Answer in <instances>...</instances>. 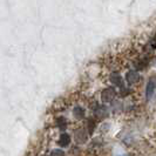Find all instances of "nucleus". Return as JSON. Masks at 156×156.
Masks as SVG:
<instances>
[{"mask_svg":"<svg viewBox=\"0 0 156 156\" xmlns=\"http://www.w3.org/2000/svg\"><path fill=\"white\" fill-rule=\"evenodd\" d=\"M116 96V90L113 88V87H108L106 89H103V92L101 94V100L105 103L107 102H112Z\"/></svg>","mask_w":156,"mask_h":156,"instance_id":"1","label":"nucleus"},{"mask_svg":"<svg viewBox=\"0 0 156 156\" xmlns=\"http://www.w3.org/2000/svg\"><path fill=\"white\" fill-rule=\"evenodd\" d=\"M156 89V79L151 78L149 80V82L147 83V87H146V96L147 99H150L153 96V94L155 93Z\"/></svg>","mask_w":156,"mask_h":156,"instance_id":"2","label":"nucleus"},{"mask_svg":"<svg viewBox=\"0 0 156 156\" xmlns=\"http://www.w3.org/2000/svg\"><path fill=\"white\" fill-rule=\"evenodd\" d=\"M126 79H127V82H129V83H136L137 81H139V79H140V75H139V73L136 72V70H129L127 74H126Z\"/></svg>","mask_w":156,"mask_h":156,"instance_id":"3","label":"nucleus"},{"mask_svg":"<svg viewBox=\"0 0 156 156\" xmlns=\"http://www.w3.org/2000/svg\"><path fill=\"white\" fill-rule=\"evenodd\" d=\"M110 81L114 83V85H116V86H120L122 87L123 86V80L121 78V75H120V73H116V72H114V73H112L110 74Z\"/></svg>","mask_w":156,"mask_h":156,"instance_id":"4","label":"nucleus"},{"mask_svg":"<svg viewBox=\"0 0 156 156\" xmlns=\"http://www.w3.org/2000/svg\"><path fill=\"white\" fill-rule=\"evenodd\" d=\"M87 140V134L83 129H79L75 132V141L78 143H85Z\"/></svg>","mask_w":156,"mask_h":156,"instance_id":"5","label":"nucleus"},{"mask_svg":"<svg viewBox=\"0 0 156 156\" xmlns=\"http://www.w3.org/2000/svg\"><path fill=\"white\" fill-rule=\"evenodd\" d=\"M108 108L106 107V106H100V107H98L96 110H95V115L99 117V119H102V117H106L108 115Z\"/></svg>","mask_w":156,"mask_h":156,"instance_id":"6","label":"nucleus"},{"mask_svg":"<svg viewBox=\"0 0 156 156\" xmlns=\"http://www.w3.org/2000/svg\"><path fill=\"white\" fill-rule=\"evenodd\" d=\"M73 115H74L75 119L81 120V119H83V117H85V109H83V108H81V107H75L74 110H73Z\"/></svg>","mask_w":156,"mask_h":156,"instance_id":"7","label":"nucleus"},{"mask_svg":"<svg viewBox=\"0 0 156 156\" xmlns=\"http://www.w3.org/2000/svg\"><path fill=\"white\" fill-rule=\"evenodd\" d=\"M69 142H70V136L68 134H62V135L60 136L59 144H60L61 147H67V146L69 144Z\"/></svg>","mask_w":156,"mask_h":156,"instance_id":"8","label":"nucleus"},{"mask_svg":"<svg viewBox=\"0 0 156 156\" xmlns=\"http://www.w3.org/2000/svg\"><path fill=\"white\" fill-rule=\"evenodd\" d=\"M51 154L52 155H63V151L62 150H53Z\"/></svg>","mask_w":156,"mask_h":156,"instance_id":"9","label":"nucleus"}]
</instances>
